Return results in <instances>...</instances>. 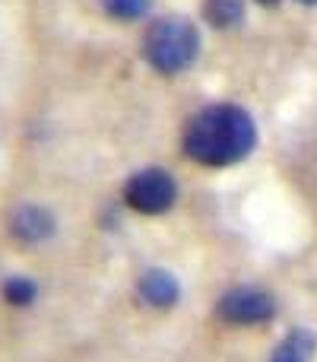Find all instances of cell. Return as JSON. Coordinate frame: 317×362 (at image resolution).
<instances>
[{
	"label": "cell",
	"instance_id": "52a82bcc",
	"mask_svg": "<svg viewBox=\"0 0 317 362\" xmlns=\"http://www.w3.org/2000/svg\"><path fill=\"white\" fill-rule=\"evenodd\" d=\"M311 356H314V337L308 331H292L273 350L270 362H311Z\"/></svg>",
	"mask_w": 317,
	"mask_h": 362
},
{
	"label": "cell",
	"instance_id": "6da1fadb",
	"mask_svg": "<svg viewBox=\"0 0 317 362\" xmlns=\"http://www.w3.org/2000/svg\"><path fill=\"white\" fill-rule=\"evenodd\" d=\"M257 144L254 121L238 105H213L191 121L184 150L203 165H232L244 159Z\"/></svg>",
	"mask_w": 317,
	"mask_h": 362
},
{
	"label": "cell",
	"instance_id": "3957f363",
	"mask_svg": "<svg viewBox=\"0 0 317 362\" xmlns=\"http://www.w3.org/2000/svg\"><path fill=\"white\" fill-rule=\"evenodd\" d=\"M178 197V187H174V178L162 169H143L137 172L124 187V200L127 206H133L137 213H165L168 206Z\"/></svg>",
	"mask_w": 317,
	"mask_h": 362
},
{
	"label": "cell",
	"instance_id": "ba28073f",
	"mask_svg": "<svg viewBox=\"0 0 317 362\" xmlns=\"http://www.w3.org/2000/svg\"><path fill=\"white\" fill-rule=\"evenodd\" d=\"M203 16H206V23L216 25V29H232V25H238L244 16V0H206Z\"/></svg>",
	"mask_w": 317,
	"mask_h": 362
},
{
	"label": "cell",
	"instance_id": "7c38bea8",
	"mask_svg": "<svg viewBox=\"0 0 317 362\" xmlns=\"http://www.w3.org/2000/svg\"><path fill=\"white\" fill-rule=\"evenodd\" d=\"M301 4H308V6H314V4H317V0H301Z\"/></svg>",
	"mask_w": 317,
	"mask_h": 362
},
{
	"label": "cell",
	"instance_id": "7a4b0ae2",
	"mask_svg": "<svg viewBox=\"0 0 317 362\" xmlns=\"http://www.w3.org/2000/svg\"><path fill=\"white\" fill-rule=\"evenodd\" d=\"M200 35L197 25L184 16H165L150 25L143 38V54L159 74H178L197 57Z\"/></svg>",
	"mask_w": 317,
	"mask_h": 362
},
{
	"label": "cell",
	"instance_id": "277c9868",
	"mask_svg": "<svg viewBox=\"0 0 317 362\" xmlns=\"http://www.w3.org/2000/svg\"><path fill=\"white\" fill-rule=\"evenodd\" d=\"M276 315V305L261 289H232L219 299V318L229 325H263Z\"/></svg>",
	"mask_w": 317,
	"mask_h": 362
},
{
	"label": "cell",
	"instance_id": "8992f818",
	"mask_svg": "<svg viewBox=\"0 0 317 362\" xmlns=\"http://www.w3.org/2000/svg\"><path fill=\"white\" fill-rule=\"evenodd\" d=\"M140 296H143L150 305L168 308L178 302L181 289H178V280H174L172 274H165V270H150V274L140 280Z\"/></svg>",
	"mask_w": 317,
	"mask_h": 362
},
{
	"label": "cell",
	"instance_id": "8fae6325",
	"mask_svg": "<svg viewBox=\"0 0 317 362\" xmlns=\"http://www.w3.org/2000/svg\"><path fill=\"white\" fill-rule=\"evenodd\" d=\"M261 6H276V4H282V0H257Z\"/></svg>",
	"mask_w": 317,
	"mask_h": 362
},
{
	"label": "cell",
	"instance_id": "30bf717a",
	"mask_svg": "<svg viewBox=\"0 0 317 362\" xmlns=\"http://www.w3.org/2000/svg\"><path fill=\"white\" fill-rule=\"evenodd\" d=\"M102 6L114 19H140L150 10V0H102Z\"/></svg>",
	"mask_w": 317,
	"mask_h": 362
},
{
	"label": "cell",
	"instance_id": "5b68a950",
	"mask_svg": "<svg viewBox=\"0 0 317 362\" xmlns=\"http://www.w3.org/2000/svg\"><path fill=\"white\" fill-rule=\"evenodd\" d=\"M10 229L19 242H44L54 232V216L44 206H19Z\"/></svg>",
	"mask_w": 317,
	"mask_h": 362
},
{
	"label": "cell",
	"instance_id": "9c48e42d",
	"mask_svg": "<svg viewBox=\"0 0 317 362\" xmlns=\"http://www.w3.org/2000/svg\"><path fill=\"white\" fill-rule=\"evenodd\" d=\"M35 296H38V289H35V283H32L29 276H10V280L4 283V299L10 302V305H16V308L32 305Z\"/></svg>",
	"mask_w": 317,
	"mask_h": 362
}]
</instances>
